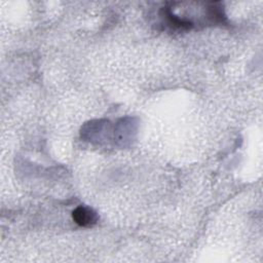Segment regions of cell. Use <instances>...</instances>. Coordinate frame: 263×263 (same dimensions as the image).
I'll list each match as a JSON object with an SVG mask.
<instances>
[{
    "label": "cell",
    "instance_id": "cell-1",
    "mask_svg": "<svg viewBox=\"0 0 263 263\" xmlns=\"http://www.w3.org/2000/svg\"><path fill=\"white\" fill-rule=\"evenodd\" d=\"M72 218L74 222L81 227H92L99 220L97 213L92 209L83 205H80L73 211Z\"/></svg>",
    "mask_w": 263,
    "mask_h": 263
}]
</instances>
